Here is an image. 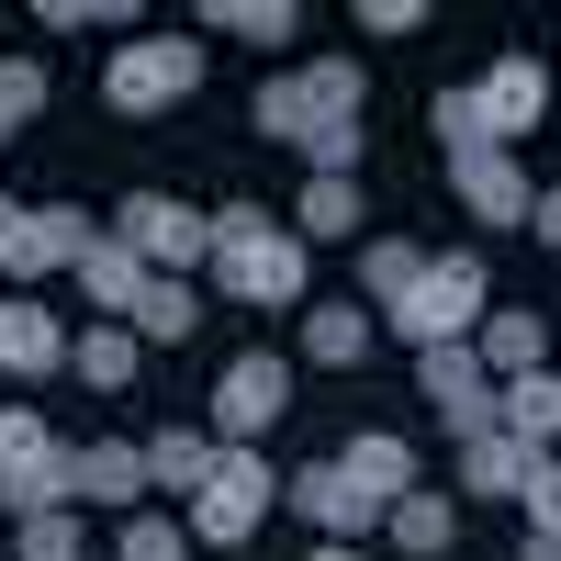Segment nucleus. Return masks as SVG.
Masks as SVG:
<instances>
[{"instance_id":"4468645a","label":"nucleus","mask_w":561,"mask_h":561,"mask_svg":"<svg viewBox=\"0 0 561 561\" xmlns=\"http://www.w3.org/2000/svg\"><path fill=\"white\" fill-rule=\"evenodd\" d=\"M248 124L270 135V147H314V135L337 124V113H325V90H314L304 68H280V79H259V102H248Z\"/></svg>"},{"instance_id":"f03ea898","label":"nucleus","mask_w":561,"mask_h":561,"mask_svg":"<svg viewBox=\"0 0 561 561\" xmlns=\"http://www.w3.org/2000/svg\"><path fill=\"white\" fill-rule=\"evenodd\" d=\"M214 280H225V304H304V237L270 225L259 203H225L214 214Z\"/></svg>"},{"instance_id":"f257e3e1","label":"nucleus","mask_w":561,"mask_h":561,"mask_svg":"<svg viewBox=\"0 0 561 561\" xmlns=\"http://www.w3.org/2000/svg\"><path fill=\"white\" fill-rule=\"evenodd\" d=\"M483 314H494V280H483L472 248H438V259L382 304V325H393L404 348H472V325H483Z\"/></svg>"},{"instance_id":"6e6552de","label":"nucleus","mask_w":561,"mask_h":561,"mask_svg":"<svg viewBox=\"0 0 561 561\" xmlns=\"http://www.w3.org/2000/svg\"><path fill=\"white\" fill-rule=\"evenodd\" d=\"M472 113H483V147L517 158V135H539V113H550V68L539 57H494L472 79Z\"/></svg>"},{"instance_id":"ddd939ff","label":"nucleus","mask_w":561,"mask_h":561,"mask_svg":"<svg viewBox=\"0 0 561 561\" xmlns=\"http://www.w3.org/2000/svg\"><path fill=\"white\" fill-rule=\"evenodd\" d=\"M449 192H460V214H472V225H528V203H539L528 169L494 158V147H483V158H449Z\"/></svg>"},{"instance_id":"393cba45","label":"nucleus","mask_w":561,"mask_h":561,"mask_svg":"<svg viewBox=\"0 0 561 561\" xmlns=\"http://www.w3.org/2000/svg\"><path fill=\"white\" fill-rule=\"evenodd\" d=\"M293 237H359V180H304Z\"/></svg>"},{"instance_id":"473e14b6","label":"nucleus","mask_w":561,"mask_h":561,"mask_svg":"<svg viewBox=\"0 0 561 561\" xmlns=\"http://www.w3.org/2000/svg\"><path fill=\"white\" fill-rule=\"evenodd\" d=\"M517 505H528L539 539H561V460H528V494H517Z\"/></svg>"},{"instance_id":"a878e982","label":"nucleus","mask_w":561,"mask_h":561,"mask_svg":"<svg viewBox=\"0 0 561 561\" xmlns=\"http://www.w3.org/2000/svg\"><path fill=\"white\" fill-rule=\"evenodd\" d=\"M203 23H214V34H248V45H293V34H304L293 0H214Z\"/></svg>"},{"instance_id":"c756f323","label":"nucleus","mask_w":561,"mask_h":561,"mask_svg":"<svg viewBox=\"0 0 561 561\" xmlns=\"http://www.w3.org/2000/svg\"><path fill=\"white\" fill-rule=\"evenodd\" d=\"M12 561H90V528H79V505H68V517H23Z\"/></svg>"},{"instance_id":"4c0bfd02","label":"nucleus","mask_w":561,"mask_h":561,"mask_svg":"<svg viewBox=\"0 0 561 561\" xmlns=\"http://www.w3.org/2000/svg\"><path fill=\"white\" fill-rule=\"evenodd\" d=\"M517 561H561V539H539V528H528V550H517Z\"/></svg>"},{"instance_id":"58836bf2","label":"nucleus","mask_w":561,"mask_h":561,"mask_svg":"<svg viewBox=\"0 0 561 561\" xmlns=\"http://www.w3.org/2000/svg\"><path fill=\"white\" fill-rule=\"evenodd\" d=\"M314 561H359V550H348V539H325V550H314Z\"/></svg>"},{"instance_id":"a211bd4d","label":"nucleus","mask_w":561,"mask_h":561,"mask_svg":"<svg viewBox=\"0 0 561 561\" xmlns=\"http://www.w3.org/2000/svg\"><path fill=\"white\" fill-rule=\"evenodd\" d=\"M135 449H147V494H180V505H192L203 472H214V427H158V438H135Z\"/></svg>"},{"instance_id":"4be33fe9","label":"nucleus","mask_w":561,"mask_h":561,"mask_svg":"<svg viewBox=\"0 0 561 561\" xmlns=\"http://www.w3.org/2000/svg\"><path fill=\"white\" fill-rule=\"evenodd\" d=\"M135 359H147V348H135V325H79V337H68V370H79L90 393H124Z\"/></svg>"},{"instance_id":"1a4fd4ad","label":"nucleus","mask_w":561,"mask_h":561,"mask_svg":"<svg viewBox=\"0 0 561 561\" xmlns=\"http://www.w3.org/2000/svg\"><path fill=\"white\" fill-rule=\"evenodd\" d=\"M102 237V225H90L79 203H34L23 225H12V248H0V270L12 280H45V270H79V248Z\"/></svg>"},{"instance_id":"9d476101","label":"nucleus","mask_w":561,"mask_h":561,"mask_svg":"<svg viewBox=\"0 0 561 561\" xmlns=\"http://www.w3.org/2000/svg\"><path fill=\"white\" fill-rule=\"evenodd\" d=\"M280 505H304V517H314V539H359V528H382V505H370V494L337 472V460H304V472L280 483Z\"/></svg>"},{"instance_id":"5701e85b","label":"nucleus","mask_w":561,"mask_h":561,"mask_svg":"<svg viewBox=\"0 0 561 561\" xmlns=\"http://www.w3.org/2000/svg\"><path fill=\"white\" fill-rule=\"evenodd\" d=\"M382 528H393V550L438 561V550L460 539V505H449V494H393V505H382Z\"/></svg>"},{"instance_id":"f3484780","label":"nucleus","mask_w":561,"mask_h":561,"mask_svg":"<svg viewBox=\"0 0 561 561\" xmlns=\"http://www.w3.org/2000/svg\"><path fill=\"white\" fill-rule=\"evenodd\" d=\"M472 359H483V382L550 370V325H539V314H483V325H472Z\"/></svg>"},{"instance_id":"6ab92c4d","label":"nucleus","mask_w":561,"mask_h":561,"mask_svg":"<svg viewBox=\"0 0 561 561\" xmlns=\"http://www.w3.org/2000/svg\"><path fill=\"white\" fill-rule=\"evenodd\" d=\"M337 472H348L370 505H393V494H415V449H404L393 427H359V438L337 449Z\"/></svg>"},{"instance_id":"c9c22d12","label":"nucleus","mask_w":561,"mask_h":561,"mask_svg":"<svg viewBox=\"0 0 561 561\" xmlns=\"http://www.w3.org/2000/svg\"><path fill=\"white\" fill-rule=\"evenodd\" d=\"M528 237H550V248H561V192H539V203H528Z\"/></svg>"},{"instance_id":"e433bc0d","label":"nucleus","mask_w":561,"mask_h":561,"mask_svg":"<svg viewBox=\"0 0 561 561\" xmlns=\"http://www.w3.org/2000/svg\"><path fill=\"white\" fill-rule=\"evenodd\" d=\"M23 214H34V203H12V192H0V248H12V225H23Z\"/></svg>"},{"instance_id":"423d86ee","label":"nucleus","mask_w":561,"mask_h":561,"mask_svg":"<svg viewBox=\"0 0 561 561\" xmlns=\"http://www.w3.org/2000/svg\"><path fill=\"white\" fill-rule=\"evenodd\" d=\"M280 415H293V359H270V348L225 359V382H214V449H259Z\"/></svg>"},{"instance_id":"72a5a7b5","label":"nucleus","mask_w":561,"mask_h":561,"mask_svg":"<svg viewBox=\"0 0 561 561\" xmlns=\"http://www.w3.org/2000/svg\"><path fill=\"white\" fill-rule=\"evenodd\" d=\"M34 449H57V438H45V415H34V404H0V472L34 460Z\"/></svg>"},{"instance_id":"2f4dec72","label":"nucleus","mask_w":561,"mask_h":561,"mask_svg":"<svg viewBox=\"0 0 561 561\" xmlns=\"http://www.w3.org/2000/svg\"><path fill=\"white\" fill-rule=\"evenodd\" d=\"M34 113H45V68H34V57H0V135L34 124Z\"/></svg>"},{"instance_id":"cd10ccee","label":"nucleus","mask_w":561,"mask_h":561,"mask_svg":"<svg viewBox=\"0 0 561 561\" xmlns=\"http://www.w3.org/2000/svg\"><path fill=\"white\" fill-rule=\"evenodd\" d=\"M415 270H427V248H415V237H370V248H359V293H370V304H393Z\"/></svg>"},{"instance_id":"20e7f679","label":"nucleus","mask_w":561,"mask_h":561,"mask_svg":"<svg viewBox=\"0 0 561 561\" xmlns=\"http://www.w3.org/2000/svg\"><path fill=\"white\" fill-rule=\"evenodd\" d=\"M203 90V45L192 34H135L102 57V102L113 113H169V102H192Z\"/></svg>"},{"instance_id":"aec40b11","label":"nucleus","mask_w":561,"mask_h":561,"mask_svg":"<svg viewBox=\"0 0 561 561\" xmlns=\"http://www.w3.org/2000/svg\"><path fill=\"white\" fill-rule=\"evenodd\" d=\"M147 494V449L135 438H90L79 449V505H135Z\"/></svg>"},{"instance_id":"412c9836","label":"nucleus","mask_w":561,"mask_h":561,"mask_svg":"<svg viewBox=\"0 0 561 561\" xmlns=\"http://www.w3.org/2000/svg\"><path fill=\"white\" fill-rule=\"evenodd\" d=\"M370 325H382V314H359V304H314L304 314V359L314 370H359L370 359Z\"/></svg>"},{"instance_id":"bb28decb","label":"nucleus","mask_w":561,"mask_h":561,"mask_svg":"<svg viewBox=\"0 0 561 561\" xmlns=\"http://www.w3.org/2000/svg\"><path fill=\"white\" fill-rule=\"evenodd\" d=\"M460 483H472V494H528V449L517 438H472V449H460Z\"/></svg>"},{"instance_id":"7ed1b4c3","label":"nucleus","mask_w":561,"mask_h":561,"mask_svg":"<svg viewBox=\"0 0 561 561\" xmlns=\"http://www.w3.org/2000/svg\"><path fill=\"white\" fill-rule=\"evenodd\" d=\"M270 505H280L270 460H259V449H214V472H203L192 505H180V528H192V550H237V539L270 528Z\"/></svg>"},{"instance_id":"2eb2a0df","label":"nucleus","mask_w":561,"mask_h":561,"mask_svg":"<svg viewBox=\"0 0 561 561\" xmlns=\"http://www.w3.org/2000/svg\"><path fill=\"white\" fill-rule=\"evenodd\" d=\"M494 427L517 438L528 460H550V438H561V370H517V382H494Z\"/></svg>"},{"instance_id":"39448f33","label":"nucleus","mask_w":561,"mask_h":561,"mask_svg":"<svg viewBox=\"0 0 561 561\" xmlns=\"http://www.w3.org/2000/svg\"><path fill=\"white\" fill-rule=\"evenodd\" d=\"M113 237L147 259L158 280H192V270H214V214H192V203H169V192H135L124 214H113Z\"/></svg>"},{"instance_id":"dca6fc26","label":"nucleus","mask_w":561,"mask_h":561,"mask_svg":"<svg viewBox=\"0 0 561 561\" xmlns=\"http://www.w3.org/2000/svg\"><path fill=\"white\" fill-rule=\"evenodd\" d=\"M0 505H12V517H68V505H79V449L12 460V472H0Z\"/></svg>"},{"instance_id":"c85d7f7f","label":"nucleus","mask_w":561,"mask_h":561,"mask_svg":"<svg viewBox=\"0 0 561 561\" xmlns=\"http://www.w3.org/2000/svg\"><path fill=\"white\" fill-rule=\"evenodd\" d=\"M113 561H192V528H180V517H158V505H135V517H124V539H113Z\"/></svg>"},{"instance_id":"f8f14e48","label":"nucleus","mask_w":561,"mask_h":561,"mask_svg":"<svg viewBox=\"0 0 561 561\" xmlns=\"http://www.w3.org/2000/svg\"><path fill=\"white\" fill-rule=\"evenodd\" d=\"M0 370H12V382H57V370H68V325L45 314L34 293L0 304Z\"/></svg>"},{"instance_id":"7c9ffc66","label":"nucleus","mask_w":561,"mask_h":561,"mask_svg":"<svg viewBox=\"0 0 561 561\" xmlns=\"http://www.w3.org/2000/svg\"><path fill=\"white\" fill-rule=\"evenodd\" d=\"M427 124H438V147H449V158H483V113H472V90H438V113H427ZM494 158H505V147H494Z\"/></svg>"},{"instance_id":"9b49d317","label":"nucleus","mask_w":561,"mask_h":561,"mask_svg":"<svg viewBox=\"0 0 561 561\" xmlns=\"http://www.w3.org/2000/svg\"><path fill=\"white\" fill-rule=\"evenodd\" d=\"M147 280H158V270L135 259V248L113 237V225H102V237L79 248V293H90V325H124L135 304H147Z\"/></svg>"},{"instance_id":"0eeeda50","label":"nucleus","mask_w":561,"mask_h":561,"mask_svg":"<svg viewBox=\"0 0 561 561\" xmlns=\"http://www.w3.org/2000/svg\"><path fill=\"white\" fill-rule=\"evenodd\" d=\"M415 393L438 404V427L472 449V438H494V382H483V359L472 348H415Z\"/></svg>"},{"instance_id":"f704fd0d","label":"nucleus","mask_w":561,"mask_h":561,"mask_svg":"<svg viewBox=\"0 0 561 561\" xmlns=\"http://www.w3.org/2000/svg\"><path fill=\"white\" fill-rule=\"evenodd\" d=\"M427 23V0H359V34H415Z\"/></svg>"},{"instance_id":"b1692460","label":"nucleus","mask_w":561,"mask_h":561,"mask_svg":"<svg viewBox=\"0 0 561 561\" xmlns=\"http://www.w3.org/2000/svg\"><path fill=\"white\" fill-rule=\"evenodd\" d=\"M124 325H135V348H180L203 325V293H192V280H147V304H135Z\"/></svg>"}]
</instances>
